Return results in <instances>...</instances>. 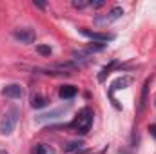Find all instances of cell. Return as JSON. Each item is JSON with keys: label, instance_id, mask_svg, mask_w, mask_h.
Segmentation results:
<instances>
[{"label": "cell", "instance_id": "11", "mask_svg": "<svg viewBox=\"0 0 156 154\" xmlns=\"http://www.w3.org/2000/svg\"><path fill=\"white\" fill-rule=\"evenodd\" d=\"M118 65H120V64H118L116 60H113V62H111L109 65H105V67L102 69V73L98 75V82H105V76H107V75H109V73H111V71H113L115 67H118Z\"/></svg>", "mask_w": 156, "mask_h": 154}, {"label": "cell", "instance_id": "14", "mask_svg": "<svg viewBox=\"0 0 156 154\" xmlns=\"http://www.w3.org/2000/svg\"><path fill=\"white\" fill-rule=\"evenodd\" d=\"M82 142H69L66 145V152H71V151H76V149H82Z\"/></svg>", "mask_w": 156, "mask_h": 154}, {"label": "cell", "instance_id": "3", "mask_svg": "<svg viewBox=\"0 0 156 154\" xmlns=\"http://www.w3.org/2000/svg\"><path fill=\"white\" fill-rule=\"evenodd\" d=\"M13 37L18 42H22V44H33L37 40V33L31 27H20V29H15Z\"/></svg>", "mask_w": 156, "mask_h": 154}, {"label": "cell", "instance_id": "5", "mask_svg": "<svg viewBox=\"0 0 156 154\" xmlns=\"http://www.w3.org/2000/svg\"><path fill=\"white\" fill-rule=\"evenodd\" d=\"M2 94L5 98H13V100H20L24 96V87L20 83H9L2 89Z\"/></svg>", "mask_w": 156, "mask_h": 154}, {"label": "cell", "instance_id": "10", "mask_svg": "<svg viewBox=\"0 0 156 154\" xmlns=\"http://www.w3.org/2000/svg\"><path fill=\"white\" fill-rule=\"evenodd\" d=\"M47 98L44 96V94H35L33 98H31V107L33 109H42V107H45L47 105Z\"/></svg>", "mask_w": 156, "mask_h": 154}, {"label": "cell", "instance_id": "8", "mask_svg": "<svg viewBox=\"0 0 156 154\" xmlns=\"http://www.w3.org/2000/svg\"><path fill=\"white\" fill-rule=\"evenodd\" d=\"M76 93H78V89L75 85H62L60 91H58V96L62 100H73L76 96Z\"/></svg>", "mask_w": 156, "mask_h": 154}, {"label": "cell", "instance_id": "13", "mask_svg": "<svg viewBox=\"0 0 156 154\" xmlns=\"http://www.w3.org/2000/svg\"><path fill=\"white\" fill-rule=\"evenodd\" d=\"M149 83H151V80H147V82L144 83V89H142V98H140V113L144 111L145 102H147V89H149Z\"/></svg>", "mask_w": 156, "mask_h": 154}, {"label": "cell", "instance_id": "20", "mask_svg": "<svg viewBox=\"0 0 156 154\" xmlns=\"http://www.w3.org/2000/svg\"><path fill=\"white\" fill-rule=\"evenodd\" d=\"M0 154H7V152H5V151H0Z\"/></svg>", "mask_w": 156, "mask_h": 154}, {"label": "cell", "instance_id": "2", "mask_svg": "<svg viewBox=\"0 0 156 154\" xmlns=\"http://www.w3.org/2000/svg\"><path fill=\"white\" fill-rule=\"evenodd\" d=\"M18 114H20V111H18L16 107H11V109L4 114L2 123H0V132H2V134L9 136V134L15 131V125H16V121H18Z\"/></svg>", "mask_w": 156, "mask_h": 154}, {"label": "cell", "instance_id": "9", "mask_svg": "<svg viewBox=\"0 0 156 154\" xmlns=\"http://www.w3.org/2000/svg\"><path fill=\"white\" fill-rule=\"evenodd\" d=\"M129 83H131V78L129 76L118 78L116 82H113V85H111V89H109V96H113V93H115L116 89H123V87H127Z\"/></svg>", "mask_w": 156, "mask_h": 154}, {"label": "cell", "instance_id": "6", "mask_svg": "<svg viewBox=\"0 0 156 154\" xmlns=\"http://www.w3.org/2000/svg\"><path fill=\"white\" fill-rule=\"evenodd\" d=\"M69 111V105H66V107H58V109H55V111H51V113H44V114H38L35 118V121L37 123H44V121H51V120H56V118H60V116H64L66 113Z\"/></svg>", "mask_w": 156, "mask_h": 154}, {"label": "cell", "instance_id": "19", "mask_svg": "<svg viewBox=\"0 0 156 154\" xmlns=\"http://www.w3.org/2000/svg\"><path fill=\"white\" fill-rule=\"evenodd\" d=\"M35 5H38V7H45V4H44V2H35Z\"/></svg>", "mask_w": 156, "mask_h": 154}, {"label": "cell", "instance_id": "15", "mask_svg": "<svg viewBox=\"0 0 156 154\" xmlns=\"http://www.w3.org/2000/svg\"><path fill=\"white\" fill-rule=\"evenodd\" d=\"M87 5H91V0H73V7L75 9H83Z\"/></svg>", "mask_w": 156, "mask_h": 154}, {"label": "cell", "instance_id": "12", "mask_svg": "<svg viewBox=\"0 0 156 154\" xmlns=\"http://www.w3.org/2000/svg\"><path fill=\"white\" fill-rule=\"evenodd\" d=\"M35 154H56V152H55V149H53L51 145H47V143H38L37 149H35Z\"/></svg>", "mask_w": 156, "mask_h": 154}, {"label": "cell", "instance_id": "18", "mask_svg": "<svg viewBox=\"0 0 156 154\" xmlns=\"http://www.w3.org/2000/svg\"><path fill=\"white\" fill-rule=\"evenodd\" d=\"M149 132H151V134H153V136L156 138V123H153V125H149Z\"/></svg>", "mask_w": 156, "mask_h": 154}, {"label": "cell", "instance_id": "4", "mask_svg": "<svg viewBox=\"0 0 156 154\" xmlns=\"http://www.w3.org/2000/svg\"><path fill=\"white\" fill-rule=\"evenodd\" d=\"M122 15H123V9H122L120 5H116V7H113L105 16H96L94 22H96L98 26H107V24L115 22V20H118V18H122Z\"/></svg>", "mask_w": 156, "mask_h": 154}, {"label": "cell", "instance_id": "16", "mask_svg": "<svg viewBox=\"0 0 156 154\" xmlns=\"http://www.w3.org/2000/svg\"><path fill=\"white\" fill-rule=\"evenodd\" d=\"M37 51H38L42 56H49L51 54V47L49 45H37Z\"/></svg>", "mask_w": 156, "mask_h": 154}, {"label": "cell", "instance_id": "1", "mask_svg": "<svg viewBox=\"0 0 156 154\" xmlns=\"http://www.w3.org/2000/svg\"><path fill=\"white\" fill-rule=\"evenodd\" d=\"M93 109H89V107H83L80 113L76 114V118L73 120V123H71V127L80 132V134H85V132H89V129H91V125H93Z\"/></svg>", "mask_w": 156, "mask_h": 154}, {"label": "cell", "instance_id": "7", "mask_svg": "<svg viewBox=\"0 0 156 154\" xmlns=\"http://www.w3.org/2000/svg\"><path fill=\"white\" fill-rule=\"evenodd\" d=\"M80 33H82L83 37H87V38L98 42V44L111 42V40L115 38V35H109V33H96V31H89V29H85V27H82V29H80Z\"/></svg>", "mask_w": 156, "mask_h": 154}, {"label": "cell", "instance_id": "17", "mask_svg": "<svg viewBox=\"0 0 156 154\" xmlns=\"http://www.w3.org/2000/svg\"><path fill=\"white\" fill-rule=\"evenodd\" d=\"M104 4H105L104 0H94V2H91V5H93V7H102Z\"/></svg>", "mask_w": 156, "mask_h": 154}]
</instances>
